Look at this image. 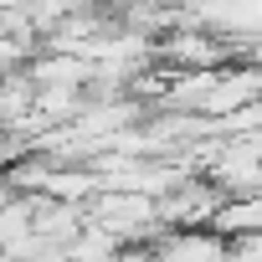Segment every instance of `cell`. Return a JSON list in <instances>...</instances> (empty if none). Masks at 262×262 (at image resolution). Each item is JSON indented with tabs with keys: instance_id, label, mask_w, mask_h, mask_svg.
I'll use <instances>...</instances> for the list:
<instances>
[{
	"instance_id": "6da1fadb",
	"label": "cell",
	"mask_w": 262,
	"mask_h": 262,
	"mask_svg": "<svg viewBox=\"0 0 262 262\" xmlns=\"http://www.w3.org/2000/svg\"><path fill=\"white\" fill-rule=\"evenodd\" d=\"M211 231H221L226 242H242L252 231H262V190H247V195H226Z\"/></svg>"
},
{
	"instance_id": "7a4b0ae2",
	"label": "cell",
	"mask_w": 262,
	"mask_h": 262,
	"mask_svg": "<svg viewBox=\"0 0 262 262\" xmlns=\"http://www.w3.org/2000/svg\"><path fill=\"white\" fill-rule=\"evenodd\" d=\"M231 262H262V231H252V236L231 242Z\"/></svg>"
},
{
	"instance_id": "3957f363",
	"label": "cell",
	"mask_w": 262,
	"mask_h": 262,
	"mask_svg": "<svg viewBox=\"0 0 262 262\" xmlns=\"http://www.w3.org/2000/svg\"><path fill=\"white\" fill-rule=\"evenodd\" d=\"M0 36H11V31H6V16H0Z\"/></svg>"
}]
</instances>
